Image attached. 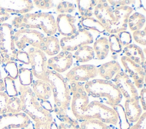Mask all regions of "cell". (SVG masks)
Masks as SVG:
<instances>
[{
	"mask_svg": "<svg viewBox=\"0 0 146 129\" xmlns=\"http://www.w3.org/2000/svg\"><path fill=\"white\" fill-rule=\"evenodd\" d=\"M4 70L8 74V76L15 80L18 77V68L17 63L14 61H9L5 63Z\"/></svg>",
	"mask_w": 146,
	"mask_h": 129,
	"instance_id": "obj_33",
	"label": "cell"
},
{
	"mask_svg": "<svg viewBox=\"0 0 146 129\" xmlns=\"http://www.w3.org/2000/svg\"><path fill=\"white\" fill-rule=\"evenodd\" d=\"M84 90L94 98L105 99L106 102L112 107L119 105L123 95L117 86L110 80L96 79L86 82Z\"/></svg>",
	"mask_w": 146,
	"mask_h": 129,
	"instance_id": "obj_4",
	"label": "cell"
},
{
	"mask_svg": "<svg viewBox=\"0 0 146 129\" xmlns=\"http://www.w3.org/2000/svg\"><path fill=\"white\" fill-rule=\"evenodd\" d=\"M80 129H81V128H80Z\"/></svg>",
	"mask_w": 146,
	"mask_h": 129,
	"instance_id": "obj_48",
	"label": "cell"
},
{
	"mask_svg": "<svg viewBox=\"0 0 146 129\" xmlns=\"http://www.w3.org/2000/svg\"><path fill=\"white\" fill-rule=\"evenodd\" d=\"M54 98V112L62 118L66 115V111L70 106L71 92L67 80L59 73L50 70L48 76Z\"/></svg>",
	"mask_w": 146,
	"mask_h": 129,
	"instance_id": "obj_2",
	"label": "cell"
},
{
	"mask_svg": "<svg viewBox=\"0 0 146 129\" xmlns=\"http://www.w3.org/2000/svg\"><path fill=\"white\" fill-rule=\"evenodd\" d=\"M113 109L117 112L119 120L120 129H129L130 124L125 115L124 109L122 105L119 104L113 107Z\"/></svg>",
	"mask_w": 146,
	"mask_h": 129,
	"instance_id": "obj_29",
	"label": "cell"
},
{
	"mask_svg": "<svg viewBox=\"0 0 146 129\" xmlns=\"http://www.w3.org/2000/svg\"><path fill=\"white\" fill-rule=\"evenodd\" d=\"M43 41L44 43V47L46 50L44 51L45 54L49 56H54L58 54L60 51V43L58 39L52 35L47 37H44Z\"/></svg>",
	"mask_w": 146,
	"mask_h": 129,
	"instance_id": "obj_23",
	"label": "cell"
},
{
	"mask_svg": "<svg viewBox=\"0 0 146 129\" xmlns=\"http://www.w3.org/2000/svg\"><path fill=\"white\" fill-rule=\"evenodd\" d=\"M15 59L25 64H30V57L29 53L24 51L18 50L15 55Z\"/></svg>",
	"mask_w": 146,
	"mask_h": 129,
	"instance_id": "obj_38",
	"label": "cell"
},
{
	"mask_svg": "<svg viewBox=\"0 0 146 129\" xmlns=\"http://www.w3.org/2000/svg\"><path fill=\"white\" fill-rule=\"evenodd\" d=\"M73 63V56L68 51H62L57 56L50 58L47 65L58 73L64 72L69 69Z\"/></svg>",
	"mask_w": 146,
	"mask_h": 129,
	"instance_id": "obj_14",
	"label": "cell"
},
{
	"mask_svg": "<svg viewBox=\"0 0 146 129\" xmlns=\"http://www.w3.org/2000/svg\"><path fill=\"white\" fill-rule=\"evenodd\" d=\"M121 60L125 72H127L129 76L131 77L135 75L137 76L140 79L144 80L145 75V66L137 64L127 56H123Z\"/></svg>",
	"mask_w": 146,
	"mask_h": 129,
	"instance_id": "obj_20",
	"label": "cell"
},
{
	"mask_svg": "<svg viewBox=\"0 0 146 129\" xmlns=\"http://www.w3.org/2000/svg\"><path fill=\"white\" fill-rule=\"evenodd\" d=\"M100 77L106 80H111L119 72L122 70L119 64L112 61L102 64L98 68Z\"/></svg>",
	"mask_w": 146,
	"mask_h": 129,
	"instance_id": "obj_19",
	"label": "cell"
},
{
	"mask_svg": "<svg viewBox=\"0 0 146 129\" xmlns=\"http://www.w3.org/2000/svg\"><path fill=\"white\" fill-rule=\"evenodd\" d=\"M72 94L71 109L73 114L78 120H80L84 113L87 106L89 103L88 95L85 90L82 92L74 91L71 92Z\"/></svg>",
	"mask_w": 146,
	"mask_h": 129,
	"instance_id": "obj_15",
	"label": "cell"
},
{
	"mask_svg": "<svg viewBox=\"0 0 146 129\" xmlns=\"http://www.w3.org/2000/svg\"><path fill=\"white\" fill-rule=\"evenodd\" d=\"M58 129H67L66 127L63 122L60 123L59 125L58 126Z\"/></svg>",
	"mask_w": 146,
	"mask_h": 129,
	"instance_id": "obj_45",
	"label": "cell"
},
{
	"mask_svg": "<svg viewBox=\"0 0 146 129\" xmlns=\"http://www.w3.org/2000/svg\"><path fill=\"white\" fill-rule=\"evenodd\" d=\"M14 31L9 23H2L0 26V51L5 63L14 61L17 52L14 43Z\"/></svg>",
	"mask_w": 146,
	"mask_h": 129,
	"instance_id": "obj_7",
	"label": "cell"
},
{
	"mask_svg": "<svg viewBox=\"0 0 146 129\" xmlns=\"http://www.w3.org/2000/svg\"><path fill=\"white\" fill-rule=\"evenodd\" d=\"M3 81L5 84V90L7 95L9 97H17L18 93L16 88L14 80L7 76L3 78Z\"/></svg>",
	"mask_w": 146,
	"mask_h": 129,
	"instance_id": "obj_30",
	"label": "cell"
},
{
	"mask_svg": "<svg viewBox=\"0 0 146 129\" xmlns=\"http://www.w3.org/2000/svg\"><path fill=\"white\" fill-rule=\"evenodd\" d=\"M52 121L36 122L34 126V129H51V123Z\"/></svg>",
	"mask_w": 146,
	"mask_h": 129,
	"instance_id": "obj_41",
	"label": "cell"
},
{
	"mask_svg": "<svg viewBox=\"0 0 146 129\" xmlns=\"http://www.w3.org/2000/svg\"><path fill=\"white\" fill-rule=\"evenodd\" d=\"M117 35L119 38L122 47H125L131 44L132 36L129 32L126 31H121L120 32H118V34Z\"/></svg>",
	"mask_w": 146,
	"mask_h": 129,
	"instance_id": "obj_34",
	"label": "cell"
},
{
	"mask_svg": "<svg viewBox=\"0 0 146 129\" xmlns=\"http://www.w3.org/2000/svg\"><path fill=\"white\" fill-rule=\"evenodd\" d=\"M75 22L74 16L70 14H60L57 17L56 28L62 35L70 36L76 31V28L74 24Z\"/></svg>",
	"mask_w": 146,
	"mask_h": 129,
	"instance_id": "obj_16",
	"label": "cell"
},
{
	"mask_svg": "<svg viewBox=\"0 0 146 129\" xmlns=\"http://www.w3.org/2000/svg\"><path fill=\"white\" fill-rule=\"evenodd\" d=\"M27 52L29 55L33 74L39 80L47 81L50 69L45 53L36 48H30Z\"/></svg>",
	"mask_w": 146,
	"mask_h": 129,
	"instance_id": "obj_8",
	"label": "cell"
},
{
	"mask_svg": "<svg viewBox=\"0 0 146 129\" xmlns=\"http://www.w3.org/2000/svg\"><path fill=\"white\" fill-rule=\"evenodd\" d=\"M123 52L127 57L137 64L145 66V57L142 49L135 44H130L124 47Z\"/></svg>",
	"mask_w": 146,
	"mask_h": 129,
	"instance_id": "obj_21",
	"label": "cell"
},
{
	"mask_svg": "<svg viewBox=\"0 0 146 129\" xmlns=\"http://www.w3.org/2000/svg\"><path fill=\"white\" fill-rule=\"evenodd\" d=\"M124 109L128 120L131 123L137 122L142 114V109L139 104V97L126 99Z\"/></svg>",
	"mask_w": 146,
	"mask_h": 129,
	"instance_id": "obj_17",
	"label": "cell"
},
{
	"mask_svg": "<svg viewBox=\"0 0 146 129\" xmlns=\"http://www.w3.org/2000/svg\"><path fill=\"white\" fill-rule=\"evenodd\" d=\"M93 43V37L90 31L81 28L70 36H66L59 41L63 51H74L80 47Z\"/></svg>",
	"mask_w": 146,
	"mask_h": 129,
	"instance_id": "obj_9",
	"label": "cell"
},
{
	"mask_svg": "<svg viewBox=\"0 0 146 129\" xmlns=\"http://www.w3.org/2000/svg\"><path fill=\"white\" fill-rule=\"evenodd\" d=\"M146 89L145 88H143L140 91V98L141 103V106L144 111L146 110Z\"/></svg>",
	"mask_w": 146,
	"mask_h": 129,
	"instance_id": "obj_42",
	"label": "cell"
},
{
	"mask_svg": "<svg viewBox=\"0 0 146 129\" xmlns=\"http://www.w3.org/2000/svg\"><path fill=\"white\" fill-rule=\"evenodd\" d=\"M22 111V103L17 97H10L7 106V113H18Z\"/></svg>",
	"mask_w": 146,
	"mask_h": 129,
	"instance_id": "obj_31",
	"label": "cell"
},
{
	"mask_svg": "<svg viewBox=\"0 0 146 129\" xmlns=\"http://www.w3.org/2000/svg\"><path fill=\"white\" fill-rule=\"evenodd\" d=\"M33 73L31 70L21 67L18 69V77L21 85L29 86L33 82Z\"/></svg>",
	"mask_w": 146,
	"mask_h": 129,
	"instance_id": "obj_27",
	"label": "cell"
},
{
	"mask_svg": "<svg viewBox=\"0 0 146 129\" xmlns=\"http://www.w3.org/2000/svg\"><path fill=\"white\" fill-rule=\"evenodd\" d=\"M75 8V6L73 3L68 2L62 1L57 6L56 10L62 14L64 13H70L74 10Z\"/></svg>",
	"mask_w": 146,
	"mask_h": 129,
	"instance_id": "obj_35",
	"label": "cell"
},
{
	"mask_svg": "<svg viewBox=\"0 0 146 129\" xmlns=\"http://www.w3.org/2000/svg\"><path fill=\"white\" fill-rule=\"evenodd\" d=\"M33 8L29 0H0V11L6 13L26 14Z\"/></svg>",
	"mask_w": 146,
	"mask_h": 129,
	"instance_id": "obj_13",
	"label": "cell"
},
{
	"mask_svg": "<svg viewBox=\"0 0 146 129\" xmlns=\"http://www.w3.org/2000/svg\"><path fill=\"white\" fill-rule=\"evenodd\" d=\"M33 2L37 7L41 9H49L54 5L52 1L48 0H37L34 1Z\"/></svg>",
	"mask_w": 146,
	"mask_h": 129,
	"instance_id": "obj_39",
	"label": "cell"
},
{
	"mask_svg": "<svg viewBox=\"0 0 146 129\" xmlns=\"http://www.w3.org/2000/svg\"><path fill=\"white\" fill-rule=\"evenodd\" d=\"M94 51L97 59L103 60L108 55L110 48L108 40L106 37H101L96 40L94 44Z\"/></svg>",
	"mask_w": 146,
	"mask_h": 129,
	"instance_id": "obj_22",
	"label": "cell"
},
{
	"mask_svg": "<svg viewBox=\"0 0 146 129\" xmlns=\"http://www.w3.org/2000/svg\"><path fill=\"white\" fill-rule=\"evenodd\" d=\"M10 17V15L8 13L0 11V26L2 23L7 20Z\"/></svg>",
	"mask_w": 146,
	"mask_h": 129,
	"instance_id": "obj_43",
	"label": "cell"
},
{
	"mask_svg": "<svg viewBox=\"0 0 146 129\" xmlns=\"http://www.w3.org/2000/svg\"><path fill=\"white\" fill-rule=\"evenodd\" d=\"M5 90V84L3 79L1 76V72L0 70V91H3Z\"/></svg>",
	"mask_w": 146,
	"mask_h": 129,
	"instance_id": "obj_44",
	"label": "cell"
},
{
	"mask_svg": "<svg viewBox=\"0 0 146 129\" xmlns=\"http://www.w3.org/2000/svg\"><path fill=\"white\" fill-rule=\"evenodd\" d=\"M9 97L3 91H0V114L7 113V106Z\"/></svg>",
	"mask_w": 146,
	"mask_h": 129,
	"instance_id": "obj_37",
	"label": "cell"
},
{
	"mask_svg": "<svg viewBox=\"0 0 146 129\" xmlns=\"http://www.w3.org/2000/svg\"><path fill=\"white\" fill-rule=\"evenodd\" d=\"M33 91L36 97L43 101H47L52 93L51 85L48 80L35 81L33 84Z\"/></svg>",
	"mask_w": 146,
	"mask_h": 129,
	"instance_id": "obj_18",
	"label": "cell"
},
{
	"mask_svg": "<svg viewBox=\"0 0 146 129\" xmlns=\"http://www.w3.org/2000/svg\"><path fill=\"white\" fill-rule=\"evenodd\" d=\"M94 49L88 45H84L78 48L74 53V57L77 61L86 63L92 60L94 57Z\"/></svg>",
	"mask_w": 146,
	"mask_h": 129,
	"instance_id": "obj_24",
	"label": "cell"
},
{
	"mask_svg": "<svg viewBox=\"0 0 146 129\" xmlns=\"http://www.w3.org/2000/svg\"><path fill=\"white\" fill-rule=\"evenodd\" d=\"M90 119H96L112 125H116L119 121L117 112L98 101H93L88 104L79 120Z\"/></svg>",
	"mask_w": 146,
	"mask_h": 129,
	"instance_id": "obj_5",
	"label": "cell"
},
{
	"mask_svg": "<svg viewBox=\"0 0 146 129\" xmlns=\"http://www.w3.org/2000/svg\"><path fill=\"white\" fill-rule=\"evenodd\" d=\"M146 113L144 112L141 114L140 118L137 122L136 124L130 127L129 129H146Z\"/></svg>",
	"mask_w": 146,
	"mask_h": 129,
	"instance_id": "obj_40",
	"label": "cell"
},
{
	"mask_svg": "<svg viewBox=\"0 0 146 129\" xmlns=\"http://www.w3.org/2000/svg\"><path fill=\"white\" fill-rule=\"evenodd\" d=\"M44 37L40 32L34 29H19L14 33V43L19 50L23 51L29 46L41 50L44 46Z\"/></svg>",
	"mask_w": 146,
	"mask_h": 129,
	"instance_id": "obj_6",
	"label": "cell"
},
{
	"mask_svg": "<svg viewBox=\"0 0 146 129\" xmlns=\"http://www.w3.org/2000/svg\"><path fill=\"white\" fill-rule=\"evenodd\" d=\"M133 38L137 43L145 45L146 44V31L145 29L143 30L135 31L133 33Z\"/></svg>",
	"mask_w": 146,
	"mask_h": 129,
	"instance_id": "obj_36",
	"label": "cell"
},
{
	"mask_svg": "<svg viewBox=\"0 0 146 129\" xmlns=\"http://www.w3.org/2000/svg\"><path fill=\"white\" fill-rule=\"evenodd\" d=\"M98 69L92 65H83L74 67L66 74V80L70 82L88 81L90 78L96 76Z\"/></svg>",
	"mask_w": 146,
	"mask_h": 129,
	"instance_id": "obj_12",
	"label": "cell"
},
{
	"mask_svg": "<svg viewBox=\"0 0 146 129\" xmlns=\"http://www.w3.org/2000/svg\"><path fill=\"white\" fill-rule=\"evenodd\" d=\"M145 22L144 15L139 12H135L129 16L128 24L131 30L135 31L140 30L144 26Z\"/></svg>",
	"mask_w": 146,
	"mask_h": 129,
	"instance_id": "obj_25",
	"label": "cell"
},
{
	"mask_svg": "<svg viewBox=\"0 0 146 129\" xmlns=\"http://www.w3.org/2000/svg\"><path fill=\"white\" fill-rule=\"evenodd\" d=\"M19 95L22 103V111L35 122L52 120L50 113L42 105L41 100L36 97L29 86H19Z\"/></svg>",
	"mask_w": 146,
	"mask_h": 129,
	"instance_id": "obj_3",
	"label": "cell"
},
{
	"mask_svg": "<svg viewBox=\"0 0 146 129\" xmlns=\"http://www.w3.org/2000/svg\"><path fill=\"white\" fill-rule=\"evenodd\" d=\"M98 1H77L78 10L82 15L92 12V10L98 4Z\"/></svg>",
	"mask_w": 146,
	"mask_h": 129,
	"instance_id": "obj_28",
	"label": "cell"
},
{
	"mask_svg": "<svg viewBox=\"0 0 146 129\" xmlns=\"http://www.w3.org/2000/svg\"><path fill=\"white\" fill-rule=\"evenodd\" d=\"M25 129H31V128H25Z\"/></svg>",
	"mask_w": 146,
	"mask_h": 129,
	"instance_id": "obj_47",
	"label": "cell"
},
{
	"mask_svg": "<svg viewBox=\"0 0 146 129\" xmlns=\"http://www.w3.org/2000/svg\"><path fill=\"white\" fill-rule=\"evenodd\" d=\"M12 27L20 29H40L48 36L56 31V24L54 16L47 13H26L15 17Z\"/></svg>",
	"mask_w": 146,
	"mask_h": 129,
	"instance_id": "obj_1",
	"label": "cell"
},
{
	"mask_svg": "<svg viewBox=\"0 0 146 129\" xmlns=\"http://www.w3.org/2000/svg\"><path fill=\"white\" fill-rule=\"evenodd\" d=\"M5 63V61H4V60H3V57L1 53V51H0V64H3Z\"/></svg>",
	"mask_w": 146,
	"mask_h": 129,
	"instance_id": "obj_46",
	"label": "cell"
},
{
	"mask_svg": "<svg viewBox=\"0 0 146 129\" xmlns=\"http://www.w3.org/2000/svg\"><path fill=\"white\" fill-rule=\"evenodd\" d=\"M79 126L81 129H112L107 124L96 119L82 120Z\"/></svg>",
	"mask_w": 146,
	"mask_h": 129,
	"instance_id": "obj_26",
	"label": "cell"
},
{
	"mask_svg": "<svg viewBox=\"0 0 146 129\" xmlns=\"http://www.w3.org/2000/svg\"><path fill=\"white\" fill-rule=\"evenodd\" d=\"M110 50L113 53H120L123 50V47L117 35L111 34L108 39Z\"/></svg>",
	"mask_w": 146,
	"mask_h": 129,
	"instance_id": "obj_32",
	"label": "cell"
},
{
	"mask_svg": "<svg viewBox=\"0 0 146 129\" xmlns=\"http://www.w3.org/2000/svg\"><path fill=\"white\" fill-rule=\"evenodd\" d=\"M111 80L127 99L139 97L137 89L129 78L128 75L123 70L119 72Z\"/></svg>",
	"mask_w": 146,
	"mask_h": 129,
	"instance_id": "obj_11",
	"label": "cell"
},
{
	"mask_svg": "<svg viewBox=\"0 0 146 129\" xmlns=\"http://www.w3.org/2000/svg\"><path fill=\"white\" fill-rule=\"evenodd\" d=\"M30 122L29 116L24 113H6L0 115V129H25Z\"/></svg>",
	"mask_w": 146,
	"mask_h": 129,
	"instance_id": "obj_10",
	"label": "cell"
}]
</instances>
